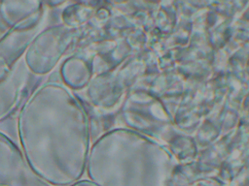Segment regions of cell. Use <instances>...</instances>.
Instances as JSON below:
<instances>
[{"instance_id":"8992f818","label":"cell","mask_w":249,"mask_h":186,"mask_svg":"<svg viewBox=\"0 0 249 186\" xmlns=\"http://www.w3.org/2000/svg\"><path fill=\"white\" fill-rule=\"evenodd\" d=\"M68 186H97L95 183H93L90 180H79L73 184H70Z\"/></svg>"},{"instance_id":"3957f363","label":"cell","mask_w":249,"mask_h":186,"mask_svg":"<svg viewBox=\"0 0 249 186\" xmlns=\"http://www.w3.org/2000/svg\"><path fill=\"white\" fill-rule=\"evenodd\" d=\"M0 186H51L27 163L22 151L0 132Z\"/></svg>"},{"instance_id":"6da1fadb","label":"cell","mask_w":249,"mask_h":186,"mask_svg":"<svg viewBox=\"0 0 249 186\" xmlns=\"http://www.w3.org/2000/svg\"><path fill=\"white\" fill-rule=\"evenodd\" d=\"M21 151L35 173L51 186L81 179L87 164L85 113L63 83L49 81L25 100L18 116Z\"/></svg>"},{"instance_id":"7a4b0ae2","label":"cell","mask_w":249,"mask_h":186,"mask_svg":"<svg viewBox=\"0 0 249 186\" xmlns=\"http://www.w3.org/2000/svg\"><path fill=\"white\" fill-rule=\"evenodd\" d=\"M71 41L66 25H55L38 33L29 42L23 61L33 75L43 76L59 62Z\"/></svg>"},{"instance_id":"277c9868","label":"cell","mask_w":249,"mask_h":186,"mask_svg":"<svg viewBox=\"0 0 249 186\" xmlns=\"http://www.w3.org/2000/svg\"><path fill=\"white\" fill-rule=\"evenodd\" d=\"M33 74L23 58L10 69L0 71V121L7 118L21 103Z\"/></svg>"},{"instance_id":"5b68a950","label":"cell","mask_w":249,"mask_h":186,"mask_svg":"<svg viewBox=\"0 0 249 186\" xmlns=\"http://www.w3.org/2000/svg\"><path fill=\"white\" fill-rule=\"evenodd\" d=\"M42 15V2H0V19L11 30L33 29Z\"/></svg>"}]
</instances>
